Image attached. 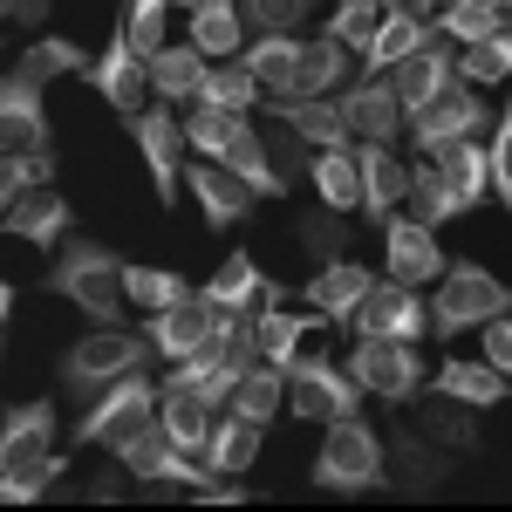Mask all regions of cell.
<instances>
[{
	"label": "cell",
	"instance_id": "1",
	"mask_svg": "<svg viewBox=\"0 0 512 512\" xmlns=\"http://www.w3.org/2000/svg\"><path fill=\"white\" fill-rule=\"evenodd\" d=\"M96 55H82L69 35H41L0 82V151H55L48 144V110H41V89L55 76H89Z\"/></svg>",
	"mask_w": 512,
	"mask_h": 512
},
{
	"label": "cell",
	"instance_id": "2",
	"mask_svg": "<svg viewBox=\"0 0 512 512\" xmlns=\"http://www.w3.org/2000/svg\"><path fill=\"white\" fill-rule=\"evenodd\" d=\"M185 137H192L198 158L226 164V171L246 178L260 198H287V171L267 158V144H260L253 117H239V110H192V117H185Z\"/></svg>",
	"mask_w": 512,
	"mask_h": 512
},
{
	"label": "cell",
	"instance_id": "3",
	"mask_svg": "<svg viewBox=\"0 0 512 512\" xmlns=\"http://www.w3.org/2000/svg\"><path fill=\"white\" fill-rule=\"evenodd\" d=\"M48 294H62V301H76L82 315L96 321V328H117L123 321V267L110 246H96V239H62V253H55V267L41 274Z\"/></svg>",
	"mask_w": 512,
	"mask_h": 512
},
{
	"label": "cell",
	"instance_id": "4",
	"mask_svg": "<svg viewBox=\"0 0 512 512\" xmlns=\"http://www.w3.org/2000/svg\"><path fill=\"white\" fill-rule=\"evenodd\" d=\"M512 315V287L499 274H485L478 260H451L444 280L431 294V335H465V328H485V321Z\"/></svg>",
	"mask_w": 512,
	"mask_h": 512
},
{
	"label": "cell",
	"instance_id": "5",
	"mask_svg": "<svg viewBox=\"0 0 512 512\" xmlns=\"http://www.w3.org/2000/svg\"><path fill=\"white\" fill-rule=\"evenodd\" d=\"M383 472H390V458H383V437L369 431L362 417H335L328 424V437H321V451H315V485L321 492H376L383 485Z\"/></svg>",
	"mask_w": 512,
	"mask_h": 512
},
{
	"label": "cell",
	"instance_id": "6",
	"mask_svg": "<svg viewBox=\"0 0 512 512\" xmlns=\"http://www.w3.org/2000/svg\"><path fill=\"white\" fill-rule=\"evenodd\" d=\"M158 403H164V390L144 376V369H130V376H117L110 390L82 410L76 437H82V444H96V451H123L144 424H158Z\"/></svg>",
	"mask_w": 512,
	"mask_h": 512
},
{
	"label": "cell",
	"instance_id": "7",
	"mask_svg": "<svg viewBox=\"0 0 512 512\" xmlns=\"http://www.w3.org/2000/svg\"><path fill=\"white\" fill-rule=\"evenodd\" d=\"M151 355V335H130V328H89L76 349L62 355V390L69 396H103L117 376L144 369Z\"/></svg>",
	"mask_w": 512,
	"mask_h": 512
},
{
	"label": "cell",
	"instance_id": "8",
	"mask_svg": "<svg viewBox=\"0 0 512 512\" xmlns=\"http://www.w3.org/2000/svg\"><path fill=\"white\" fill-rule=\"evenodd\" d=\"M362 383L349 376V362L335 369V355H301L294 369H287V410L294 417H308V424H335V417H355L362 410Z\"/></svg>",
	"mask_w": 512,
	"mask_h": 512
},
{
	"label": "cell",
	"instance_id": "9",
	"mask_svg": "<svg viewBox=\"0 0 512 512\" xmlns=\"http://www.w3.org/2000/svg\"><path fill=\"white\" fill-rule=\"evenodd\" d=\"M130 144H137V158L151 164V192H158V205L171 212L178 192H185V164L198 158L185 123L171 117V103H164V110H137V117H130Z\"/></svg>",
	"mask_w": 512,
	"mask_h": 512
},
{
	"label": "cell",
	"instance_id": "10",
	"mask_svg": "<svg viewBox=\"0 0 512 512\" xmlns=\"http://www.w3.org/2000/svg\"><path fill=\"white\" fill-rule=\"evenodd\" d=\"M349 376L362 390L376 396V403H410V396L424 390V355L417 342H390V335H355L349 349Z\"/></svg>",
	"mask_w": 512,
	"mask_h": 512
},
{
	"label": "cell",
	"instance_id": "11",
	"mask_svg": "<svg viewBox=\"0 0 512 512\" xmlns=\"http://www.w3.org/2000/svg\"><path fill=\"white\" fill-rule=\"evenodd\" d=\"M349 335H390V342H424L431 335V301H424V287H410V280H376L369 287V301L355 308Z\"/></svg>",
	"mask_w": 512,
	"mask_h": 512
},
{
	"label": "cell",
	"instance_id": "12",
	"mask_svg": "<svg viewBox=\"0 0 512 512\" xmlns=\"http://www.w3.org/2000/svg\"><path fill=\"white\" fill-rule=\"evenodd\" d=\"M492 130V110L472 96V82H451L437 103H424V110H410V144L431 158V151H444V144H458V137H485Z\"/></svg>",
	"mask_w": 512,
	"mask_h": 512
},
{
	"label": "cell",
	"instance_id": "13",
	"mask_svg": "<svg viewBox=\"0 0 512 512\" xmlns=\"http://www.w3.org/2000/svg\"><path fill=\"white\" fill-rule=\"evenodd\" d=\"M226 315H233V308H212L205 294H192V301H178V308H158V315L144 321V335H151V349H158L164 362H192L198 349H212V342L226 335Z\"/></svg>",
	"mask_w": 512,
	"mask_h": 512
},
{
	"label": "cell",
	"instance_id": "14",
	"mask_svg": "<svg viewBox=\"0 0 512 512\" xmlns=\"http://www.w3.org/2000/svg\"><path fill=\"white\" fill-rule=\"evenodd\" d=\"M444 246H437V226H424L417 212H390L383 226V274L390 280H410V287H431L444 280Z\"/></svg>",
	"mask_w": 512,
	"mask_h": 512
},
{
	"label": "cell",
	"instance_id": "15",
	"mask_svg": "<svg viewBox=\"0 0 512 512\" xmlns=\"http://www.w3.org/2000/svg\"><path fill=\"white\" fill-rule=\"evenodd\" d=\"M335 103H342V117H349L355 144H396V137L410 130V110H403V96H396L390 76L349 82V89H335Z\"/></svg>",
	"mask_w": 512,
	"mask_h": 512
},
{
	"label": "cell",
	"instance_id": "16",
	"mask_svg": "<svg viewBox=\"0 0 512 512\" xmlns=\"http://www.w3.org/2000/svg\"><path fill=\"white\" fill-rule=\"evenodd\" d=\"M89 89L103 96V103H117V117L130 123L137 110H144V96H151V62L130 48V35H123V21H117V35H110V48L89 62Z\"/></svg>",
	"mask_w": 512,
	"mask_h": 512
},
{
	"label": "cell",
	"instance_id": "17",
	"mask_svg": "<svg viewBox=\"0 0 512 512\" xmlns=\"http://www.w3.org/2000/svg\"><path fill=\"white\" fill-rule=\"evenodd\" d=\"M185 192L198 198V212H205L212 233H226V226H239V219H253V205H260V192H253L246 178H233L226 164H212V158L185 164Z\"/></svg>",
	"mask_w": 512,
	"mask_h": 512
},
{
	"label": "cell",
	"instance_id": "18",
	"mask_svg": "<svg viewBox=\"0 0 512 512\" xmlns=\"http://www.w3.org/2000/svg\"><path fill=\"white\" fill-rule=\"evenodd\" d=\"M376 267H362V260H349V253H335V260H321V274H308V287H301V301L315 308V315H328V321H342L349 328L355 321V308L369 301V287H376Z\"/></svg>",
	"mask_w": 512,
	"mask_h": 512
},
{
	"label": "cell",
	"instance_id": "19",
	"mask_svg": "<svg viewBox=\"0 0 512 512\" xmlns=\"http://www.w3.org/2000/svg\"><path fill=\"white\" fill-rule=\"evenodd\" d=\"M431 35H437L431 14H417L410 0H383V28H376V41L362 48V76H390V69H403Z\"/></svg>",
	"mask_w": 512,
	"mask_h": 512
},
{
	"label": "cell",
	"instance_id": "20",
	"mask_svg": "<svg viewBox=\"0 0 512 512\" xmlns=\"http://www.w3.org/2000/svg\"><path fill=\"white\" fill-rule=\"evenodd\" d=\"M390 82H396V96H403V110H424V103H437L451 82H458V41H444V35H431L403 69H390Z\"/></svg>",
	"mask_w": 512,
	"mask_h": 512
},
{
	"label": "cell",
	"instance_id": "21",
	"mask_svg": "<svg viewBox=\"0 0 512 512\" xmlns=\"http://www.w3.org/2000/svg\"><path fill=\"white\" fill-rule=\"evenodd\" d=\"M355 164H362V212L390 226L396 205H410V164L396 158V144H355Z\"/></svg>",
	"mask_w": 512,
	"mask_h": 512
},
{
	"label": "cell",
	"instance_id": "22",
	"mask_svg": "<svg viewBox=\"0 0 512 512\" xmlns=\"http://www.w3.org/2000/svg\"><path fill=\"white\" fill-rule=\"evenodd\" d=\"M0 212H7V219H0L7 233L28 239V246H41V253H62V239H69V219H76V212H69V198L55 192V185H48V192L14 198V205H0Z\"/></svg>",
	"mask_w": 512,
	"mask_h": 512
},
{
	"label": "cell",
	"instance_id": "23",
	"mask_svg": "<svg viewBox=\"0 0 512 512\" xmlns=\"http://www.w3.org/2000/svg\"><path fill=\"white\" fill-rule=\"evenodd\" d=\"M431 390L451 396V403H465V410H492V403H506V396H512V376H506V369H492L485 355H478V362L444 355L437 376H431Z\"/></svg>",
	"mask_w": 512,
	"mask_h": 512
},
{
	"label": "cell",
	"instance_id": "24",
	"mask_svg": "<svg viewBox=\"0 0 512 512\" xmlns=\"http://www.w3.org/2000/svg\"><path fill=\"white\" fill-rule=\"evenodd\" d=\"M274 117L294 130V137H308L315 151H355V130L342 117V103L335 96H280Z\"/></svg>",
	"mask_w": 512,
	"mask_h": 512
},
{
	"label": "cell",
	"instance_id": "25",
	"mask_svg": "<svg viewBox=\"0 0 512 512\" xmlns=\"http://www.w3.org/2000/svg\"><path fill=\"white\" fill-rule=\"evenodd\" d=\"M321 328H328V315H315V308H308V315H294L287 301L260 308V315H253L260 362H280V369H294V362H301V342H308V335H321Z\"/></svg>",
	"mask_w": 512,
	"mask_h": 512
},
{
	"label": "cell",
	"instance_id": "26",
	"mask_svg": "<svg viewBox=\"0 0 512 512\" xmlns=\"http://www.w3.org/2000/svg\"><path fill=\"white\" fill-rule=\"evenodd\" d=\"M35 451H55V403H48V396L7 403V417H0V465L35 458Z\"/></svg>",
	"mask_w": 512,
	"mask_h": 512
},
{
	"label": "cell",
	"instance_id": "27",
	"mask_svg": "<svg viewBox=\"0 0 512 512\" xmlns=\"http://www.w3.org/2000/svg\"><path fill=\"white\" fill-rule=\"evenodd\" d=\"M158 424L171 431V444H178V451H192V458H205V444H212V424H219V410H212L205 396L178 390V383H164Z\"/></svg>",
	"mask_w": 512,
	"mask_h": 512
},
{
	"label": "cell",
	"instance_id": "28",
	"mask_svg": "<svg viewBox=\"0 0 512 512\" xmlns=\"http://www.w3.org/2000/svg\"><path fill=\"white\" fill-rule=\"evenodd\" d=\"M205 69H212V55H205L198 41H171L164 55H151V89H158L164 103H198Z\"/></svg>",
	"mask_w": 512,
	"mask_h": 512
},
{
	"label": "cell",
	"instance_id": "29",
	"mask_svg": "<svg viewBox=\"0 0 512 512\" xmlns=\"http://www.w3.org/2000/svg\"><path fill=\"white\" fill-rule=\"evenodd\" d=\"M260 431H267V424H253V417H239V410H219L212 444H205V465L226 472V478H239L253 458H260Z\"/></svg>",
	"mask_w": 512,
	"mask_h": 512
},
{
	"label": "cell",
	"instance_id": "30",
	"mask_svg": "<svg viewBox=\"0 0 512 512\" xmlns=\"http://www.w3.org/2000/svg\"><path fill=\"white\" fill-rule=\"evenodd\" d=\"M308 178H315L321 205L342 219V212H362V164H355V151H315L308 158Z\"/></svg>",
	"mask_w": 512,
	"mask_h": 512
},
{
	"label": "cell",
	"instance_id": "31",
	"mask_svg": "<svg viewBox=\"0 0 512 512\" xmlns=\"http://www.w3.org/2000/svg\"><path fill=\"white\" fill-rule=\"evenodd\" d=\"M349 55L355 48H342L335 35H315L308 48H301V69H294V89L287 96H335L342 89V69H349ZM280 103V96H274Z\"/></svg>",
	"mask_w": 512,
	"mask_h": 512
},
{
	"label": "cell",
	"instance_id": "32",
	"mask_svg": "<svg viewBox=\"0 0 512 512\" xmlns=\"http://www.w3.org/2000/svg\"><path fill=\"white\" fill-rule=\"evenodd\" d=\"M260 96H267V82L253 76L246 62H212L205 82H198V110H239V117H246Z\"/></svg>",
	"mask_w": 512,
	"mask_h": 512
},
{
	"label": "cell",
	"instance_id": "33",
	"mask_svg": "<svg viewBox=\"0 0 512 512\" xmlns=\"http://www.w3.org/2000/svg\"><path fill=\"white\" fill-rule=\"evenodd\" d=\"M198 294H205L212 308H239V315H246V308H253V301L267 294V274H260V260H253V253L239 246V253H226V267L205 280Z\"/></svg>",
	"mask_w": 512,
	"mask_h": 512
},
{
	"label": "cell",
	"instance_id": "34",
	"mask_svg": "<svg viewBox=\"0 0 512 512\" xmlns=\"http://www.w3.org/2000/svg\"><path fill=\"white\" fill-rule=\"evenodd\" d=\"M62 472H69L62 451L14 458V465H0V499H7V506H35V499H48V485H62Z\"/></svg>",
	"mask_w": 512,
	"mask_h": 512
},
{
	"label": "cell",
	"instance_id": "35",
	"mask_svg": "<svg viewBox=\"0 0 512 512\" xmlns=\"http://www.w3.org/2000/svg\"><path fill=\"white\" fill-rule=\"evenodd\" d=\"M410 212H417L424 226H451V219H465V212H472V198L458 192L437 164H417V171H410Z\"/></svg>",
	"mask_w": 512,
	"mask_h": 512
},
{
	"label": "cell",
	"instance_id": "36",
	"mask_svg": "<svg viewBox=\"0 0 512 512\" xmlns=\"http://www.w3.org/2000/svg\"><path fill=\"white\" fill-rule=\"evenodd\" d=\"M431 164L458 185V192L472 198V205H485L492 198V151L478 144V137H458V144H444V151H431Z\"/></svg>",
	"mask_w": 512,
	"mask_h": 512
},
{
	"label": "cell",
	"instance_id": "37",
	"mask_svg": "<svg viewBox=\"0 0 512 512\" xmlns=\"http://www.w3.org/2000/svg\"><path fill=\"white\" fill-rule=\"evenodd\" d=\"M212 62H239L246 55V14H239L233 0H219V7H205V14H192V35Z\"/></svg>",
	"mask_w": 512,
	"mask_h": 512
},
{
	"label": "cell",
	"instance_id": "38",
	"mask_svg": "<svg viewBox=\"0 0 512 512\" xmlns=\"http://www.w3.org/2000/svg\"><path fill=\"white\" fill-rule=\"evenodd\" d=\"M301 48H308V41H294V35H260L239 62L267 82V96H287V89H294V69H301Z\"/></svg>",
	"mask_w": 512,
	"mask_h": 512
},
{
	"label": "cell",
	"instance_id": "39",
	"mask_svg": "<svg viewBox=\"0 0 512 512\" xmlns=\"http://www.w3.org/2000/svg\"><path fill=\"white\" fill-rule=\"evenodd\" d=\"M280 403H287V369H280V362H253V369H246V383L233 390V403H226V410L253 417V424H267V417H280Z\"/></svg>",
	"mask_w": 512,
	"mask_h": 512
},
{
	"label": "cell",
	"instance_id": "40",
	"mask_svg": "<svg viewBox=\"0 0 512 512\" xmlns=\"http://www.w3.org/2000/svg\"><path fill=\"white\" fill-rule=\"evenodd\" d=\"M499 28H512V14H506V7H492V0H458V7H444V14H437V35L458 41V48L492 41Z\"/></svg>",
	"mask_w": 512,
	"mask_h": 512
},
{
	"label": "cell",
	"instance_id": "41",
	"mask_svg": "<svg viewBox=\"0 0 512 512\" xmlns=\"http://www.w3.org/2000/svg\"><path fill=\"white\" fill-rule=\"evenodd\" d=\"M171 7H178V0H123V35H130V48H137L144 62L171 48Z\"/></svg>",
	"mask_w": 512,
	"mask_h": 512
},
{
	"label": "cell",
	"instance_id": "42",
	"mask_svg": "<svg viewBox=\"0 0 512 512\" xmlns=\"http://www.w3.org/2000/svg\"><path fill=\"white\" fill-rule=\"evenodd\" d=\"M123 294H130V308H144V315H158V308H178V301H192L198 287L171 274V267H123Z\"/></svg>",
	"mask_w": 512,
	"mask_h": 512
},
{
	"label": "cell",
	"instance_id": "43",
	"mask_svg": "<svg viewBox=\"0 0 512 512\" xmlns=\"http://www.w3.org/2000/svg\"><path fill=\"white\" fill-rule=\"evenodd\" d=\"M48 185H55V151H7V164H0V205L48 192Z\"/></svg>",
	"mask_w": 512,
	"mask_h": 512
},
{
	"label": "cell",
	"instance_id": "44",
	"mask_svg": "<svg viewBox=\"0 0 512 512\" xmlns=\"http://www.w3.org/2000/svg\"><path fill=\"white\" fill-rule=\"evenodd\" d=\"M458 82H512V28H499L492 41H472L458 55Z\"/></svg>",
	"mask_w": 512,
	"mask_h": 512
},
{
	"label": "cell",
	"instance_id": "45",
	"mask_svg": "<svg viewBox=\"0 0 512 512\" xmlns=\"http://www.w3.org/2000/svg\"><path fill=\"white\" fill-rule=\"evenodd\" d=\"M376 28H383V0H342V7L328 14V28H321V35H335L342 48L362 55V48L376 41Z\"/></svg>",
	"mask_w": 512,
	"mask_h": 512
},
{
	"label": "cell",
	"instance_id": "46",
	"mask_svg": "<svg viewBox=\"0 0 512 512\" xmlns=\"http://www.w3.org/2000/svg\"><path fill=\"white\" fill-rule=\"evenodd\" d=\"M164 458H171V431H164V424H144V431H137V437L117 451V465H123L130 478H144V485H158Z\"/></svg>",
	"mask_w": 512,
	"mask_h": 512
},
{
	"label": "cell",
	"instance_id": "47",
	"mask_svg": "<svg viewBox=\"0 0 512 512\" xmlns=\"http://www.w3.org/2000/svg\"><path fill=\"white\" fill-rule=\"evenodd\" d=\"M239 14L260 28V35H294L308 21V0H239Z\"/></svg>",
	"mask_w": 512,
	"mask_h": 512
},
{
	"label": "cell",
	"instance_id": "48",
	"mask_svg": "<svg viewBox=\"0 0 512 512\" xmlns=\"http://www.w3.org/2000/svg\"><path fill=\"white\" fill-rule=\"evenodd\" d=\"M485 151H492V192H499V205L512 212V103L499 110V130L485 137Z\"/></svg>",
	"mask_w": 512,
	"mask_h": 512
},
{
	"label": "cell",
	"instance_id": "49",
	"mask_svg": "<svg viewBox=\"0 0 512 512\" xmlns=\"http://www.w3.org/2000/svg\"><path fill=\"white\" fill-rule=\"evenodd\" d=\"M478 342H485V362H492V369H506V376H512V315L485 321V328H478Z\"/></svg>",
	"mask_w": 512,
	"mask_h": 512
},
{
	"label": "cell",
	"instance_id": "50",
	"mask_svg": "<svg viewBox=\"0 0 512 512\" xmlns=\"http://www.w3.org/2000/svg\"><path fill=\"white\" fill-rule=\"evenodd\" d=\"M0 14H7L14 28H41V21H48V0H0Z\"/></svg>",
	"mask_w": 512,
	"mask_h": 512
},
{
	"label": "cell",
	"instance_id": "51",
	"mask_svg": "<svg viewBox=\"0 0 512 512\" xmlns=\"http://www.w3.org/2000/svg\"><path fill=\"white\" fill-rule=\"evenodd\" d=\"M410 7H417V14H431V21H437V14H444L451 0H410Z\"/></svg>",
	"mask_w": 512,
	"mask_h": 512
},
{
	"label": "cell",
	"instance_id": "52",
	"mask_svg": "<svg viewBox=\"0 0 512 512\" xmlns=\"http://www.w3.org/2000/svg\"><path fill=\"white\" fill-rule=\"evenodd\" d=\"M205 7H219V0H178V14H205Z\"/></svg>",
	"mask_w": 512,
	"mask_h": 512
},
{
	"label": "cell",
	"instance_id": "53",
	"mask_svg": "<svg viewBox=\"0 0 512 512\" xmlns=\"http://www.w3.org/2000/svg\"><path fill=\"white\" fill-rule=\"evenodd\" d=\"M506 14H512V0H506Z\"/></svg>",
	"mask_w": 512,
	"mask_h": 512
}]
</instances>
